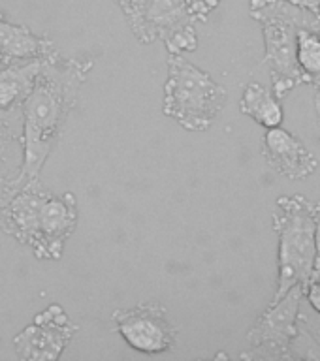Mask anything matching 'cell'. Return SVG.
<instances>
[{"instance_id":"1","label":"cell","mask_w":320,"mask_h":361,"mask_svg":"<svg viewBox=\"0 0 320 361\" xmlns=\"http://www.w3.org/2000/svg\"><path fill=\"white\" fill-rule=\"evenodd\" d=\"M93 68L90 56H62L59 51L44 56L32 90L21 106L23 180L40 177Z\"/></svg>"},{"instance_id":"2","label":"cell","mask_w":320,"mask_h":361,"mask_svg":"<svg viewBox=\"0 0 320 361\" xmlns=\"http://www.w3.org/2000/svg\"><path fill=\"white\" fill-rule=\"evenodd\" d=\"M251 16L264 36V64L271 73V90L283 100L304 83L296 62L300 28L320 32L319 16L287 0H251Z\"/></svg>"},{"instance_id":"3","label":"cell","mask_w":320,"mask_h":361,"mask_svg":"<svg viewBox=\"0 0 320 361\" xmlns=\"http://www.w3.org/2000/svg\"><path fill=\"white\" fill-rule=\"evenodd\" d=\"M228 92L183 55H168L162 113L189 132H206L225 109Z\"/></svg>"},{"instance_id":"4","label":"cell","mask_w":320,"mask_h":361,"mask_svg":"<svg viewBox=\"0 0 320 361\" xmlns=\"http://www.w3.org/2000/svg\"><path fill=\"white\" fill-rule=\"evenodd\" d=\"M273 228L279 237L277 282L271 303L294 284L309 282L316 264L313 203L302 194L279 196L273 211Z\"/></svg>"},{"instance_id":"5","label":"cell","mask_w":320,"mask_h":361,"mask_svg":"<svg viewBox=\"0 0 320 361\" xmlns=\"http://www.w3.org/2000/svg\"><path fill=\"white\" fill-rule=\"evenodd\" d=\"M304 290L305 284H294L285 295L270 303L249 329L251 348L243 352L242 360H294L290 343L298 333Z\"/></svg>"},{"instance_id":"6","label":"cell","mask_w":320,"mask_h":361,"mask_svg":"<svg viewBox=\"0 0 320 361\" xmlns=\"http://www.w3.org/2000/svg\"><path fill=\"white\" fill-rule=\"evenodd\" d=\"M196 23L185 0H143L130 30L140 44L162 42L168 55H185L198 49Z\"/></svg>"},{"instance_id":"7","label":"cell","mask_w":320,"mask_h":361,"mask_svg":"<svg viewBox=\"0 0 320 361\" xmlns=\"http://www.w3.org/2000/svg\"><path fill=\"white\" fill-rule=\"evenodd\" d=\"M113 329L130 348L140 354L157 355L175 350L177 327L168 309L157 301H146L112 314Z\"/></svg>"},{"instance_id":"8","label":"cell","mask_w":320,"mask_h":361,"mask_svg":"<svg viewBox=\"0 0 320 361\" xmlns=\"http://www.w3.org/2000/svg\"><path fill=\"white\" fill-rule=\"evenodd\" d=\"M79 326L59 303L47 305L13 337V348L23 361H57L78 335Z\"/></svg>"},{"instance_id":"9","label":"cell","mask_w":320,"mask_h":361,"mask_svg":"<svg viewBox=\"0 0 320 361\" xmlns=\"http://www.w3.org/2000/svg\"><path fill=\"white\" fill-rule=\"evenodd\" d=\"M78 200L72 192L57 196L47 194L38 213V245L32 250L36 259L59 262L64 254L66 241L78 228Z\"/></svg>"},{"instance_id":"10","label":"cell","mask_w":320,"mask_h":361,"mask_svg":"<svg viewBox=\"0 0 320 361\" xmlns=\"http://www.w3.org/2000/svg\"><path fill=\"white\" fill-rule=\"evenodd\" d=\"M262 157L277 173L290 180L307 179L319 168L315 154L283 126L266 130L262 137Z\"/></svg>"},{"instance_id":"11","label":"cell","mask_w":320,"mask_h":361,"mask_svg":"<svg viewBox=\"0 0 320 361\" xmlns=\"http://www.w3.org/2000/svg\"><path fill=\"white\" fill-rule=\"evenodd\" d=\"M0 49L4 55L6 64L16 61H30L44 59L55 53V44L45 36L34 34L28 27L16 25L0 17Z\"/></svg>"},{"instance_id":"12","label":"cell","mask_w":320,"mask_h":361,"mask_svg":"<svg viewBox=\"0 0 320 361\" xmlns=\"http://www.w3.org/2000/svg\"><path fill=\"white\" fill-rule=\"evenodd\" d=\"M44 59L8 62L0 68V109L21 107L34 87Z\"/></svg>"},{"instance_id":"13","label":"cell","mask_w":320,"mask_h":361,"mask_svg":"<svg viewBox=\"0 0 320 361\" xmlns=\"http://www.w3.org/2000/svg\"><path fill=\"white\" fill-rule=\"evenodd\" d=\"M23 169L21 107L0 109V179L19 177Z\"/></svg>"},{"instance_id":"14","label":"cell","mask_w":320,"mask_h":361,"mask_svg":"<svg viewBox=\"0 0 320 361\" xmlns=\"http://www.w3.org/2000/svg\"><path fill=\"white\" fill-rule=\"evenodd\" d=\"M239 111L266 130L281 126L285 118L281 100L273 94V90L266 89L264 85L256 81L245 85L239 100Z\"/></svg>"},{"instance_id":"15","label":"cell","mask_w":320,"mask_h":361,"mask_svg":"<svg viewBox=\"0 0 320 361\" xmlns=\"http://www.w3.org/2000/svg\"><path fill=\"white\" fill-rule=\"evenodd\" d=\"M296 62L304 83L320 87V32L300 28L296 42Z\"/></svg>"},{"instance_id":"16","label":"cell","mask_w":320,"mask_h":361,"mask_svg":"<svg viewBox=\"0 0 320 361\" xmlns=\"http://www.w3.org/2000/svg\"><path fill=\"white\" fill-rule=\"evenodd\" d=\"M185 2L196 21H208L211 11L220 4V0H185Z\"/></svg>"},{"instance_id":"17","label":"cell","mask_w":320,"mask_h":361,"mask_svg":"<svg viewBox=\"0 0 320 361\" xmlns=\"http://www.w3.org/2000/svg\"><path fill=\"white\" fill-rule=\"evenodd\" d=\"M23 177H13V179H0V211L11 202V197L16 196L19 188L23 186Z\"/></svg>"},{"instance_id":"18","label":"cell","mask_w":320,"mask_h":361,"mask_svg":"<svg viewBox=\"0 0 320 361\" xmlns=\"http://www.w3.org/2000/svg\"><path fill=\"white\" fill-rule=\"evenodd\" d=\"M113 2L119 6V10L123 11L124 19L129 23V27H134L136 21H138V16H140L141 2H143V0H113Z\"/></svg>"},{"instance_id":"19","label":"cell","mask_w":320,"mask_h":361,"mask_svg":"<svg viewBox=\"0 0 320 361\" xmlns=\"http://www.w3.org/2000/svg\"><path fill=\"white\" fill-rule=\"evenodd\" d=\"M304 295L307 298V301H309V305L313 307V310L320 316V282L319 281L305 282Z\"/></svg>"},{"instance_id":"20","label":"cell","mask_w":320,"mask_h":361,"mask_svg":"<svg viewBox=\"0 0 320 361\" xmlns=\"http://www.w3.org/2000/svg\"><path fill=\"white\" fill-rule=\"evenodd\" d=\"M313 219H315V241H316V259L320 258V202L313 205Z\"/></svg>"},{"instance_id":"21","label":"cell","mask_w":320,"mask_h":361,"mask_svg":"<svg viewBox=\"0 0 320 361\" xmlns=\"http://www.w3.org/2000/svg\"><path fill=\"white\" fill-rule=\"evenodd\" d=\"M287 2L300 6V8H307V10L315 11V13L319 11V4H320V0H287Z\"/></svg>"},{"instance_id":"22","label":"cell","mask_w":320,"mask_h":361,"mask_svg":"<svg viewBox=\"0 0 320 361\" xmlns=\"http://www.w3.org/2000/svg\"><path fill=\"white\" fill-rule=\"evenodd\" d=\"M309 281H319V282H320V258L316 259L315 269H313V275H311Z\"/></svg>"},{"instance_id":"23","label":"cell","mask_w":320,"mask_h":361,"mask_svg":"<svg viewBox=\"0 0 320 361\" xmlns=\"http://www.w3.org/2000/svg\"><path fill=\"white\" fill-rule=\"evenodd\" d=\"M315 104H316V115H319V126H320V87H319V89H316Z\"/></svg>"},{"instance_id":"24","label":"cell","mask_w":320,"mask_h":361,"mask_svg":"<svg viewBox=\"0 0 320 361\" xmlns=\"http://www.w3.org/2000/svg\"><path fill=\"white\" fill-rule=\"evenodd\" d=\"M6 64V61H4V55H2V49H0V68L4 66Z\"/></svg>"},{"instance_id":"25","label":"cell","mask_w":320,"mask_h":361,"mask_svg":"<svg viewBox=\"0 0 320 361\" xmlns=\"http://www.w3.org/2000/svg\"><path fill=\"white\" fill-rule=\"evenodd\" d=\"M316 16H319V25H320V4H319V11H316Z\"/></svg>"}]
</instances>
